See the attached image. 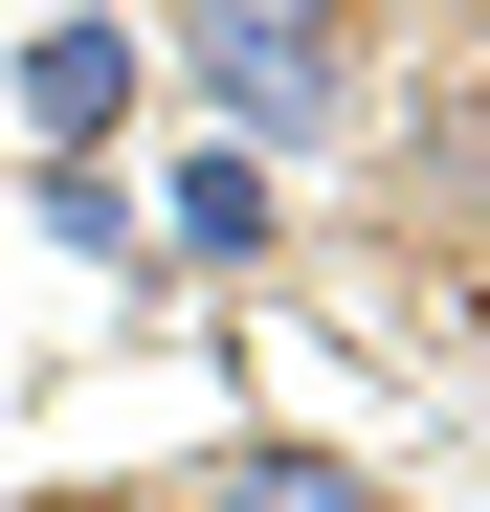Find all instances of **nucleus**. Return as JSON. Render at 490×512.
Wrapping results in <instances>:
<instances>
[{"mask_svg":"<svg viewBox=\"0 0 490 512\" xmlns=\"http://www.w3.org/2000/svg\"><path fill=\"white\" fill-rule=\"evenodd\" d=\"M179 67H201V112L245 156H312L357 112V23H335V0H179Z\"/></svg>","mask_w":490,"mask_h":512,"instance_id":"obj_1","label":"nucleus"},{"mask_svg":"<svg viewBox=\"0 0 490 512\" xmlns=\"http://www.w3.org/2000/svg\"><path fill=\"white\" fill-rule=\"evenodd\" d=\"M23 112H45L67 156H112V112H134V23H45V45H23Z\"/></svg>","mask_w":490,"mask_h":512,"instance_id":"obj_2","label":"nucleus"},{"mask_svg":"<svg viewBox=\"0 0 490 512\" xmlns=\"http://www.w3.org/2000/svg\"><path fill=\"white\" fill-rule=\"evenodd\" d=\"M179 512H379V468H357V446H268V423H245Z\"/></svg>","mask_w":490,"mask_h":512,"instance_id":"obj_3","label":"nucleus"},{"mask_svg":"<svg viewBox=\"0 0 490 512\" xmlns=\"http://www.w3.org/2000/svg\"><path fill=\"white\" fill-rule=\"evenodd\" d=\"M156 223H179L201 268H245V245H268V156H245V134H223V156H179V201H156Z\"/></svg>","mask_w":490,"mask_h":512,"instance_id":"obj_4","label":"nucleus"},{"mask_svg":"<svg viewBox=\"0 0 490 512\" xmlns=\"http://www.w3.org/2000/svg\"><path fill=\"white\" fill-rule=\"evenodd\" d=\"M45 245H90V268L134 245V201H112V156H45Z\"/></svg>","mask_w":490,"mask_h":512,"instance_id":"obj_5","label":"nucleus"}]
</instances>
